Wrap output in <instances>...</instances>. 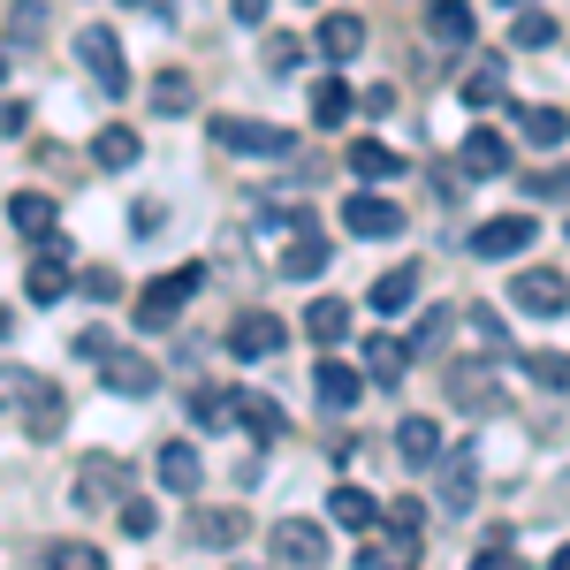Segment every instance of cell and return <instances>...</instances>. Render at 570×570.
<instances>
[{
    "label": "cell",
    "instance_id": "obj_6",
    "mask_svg": "<svg viewBox=\"0 0 570 570\" xmlns=\"http://www.w3.org/2000/svg\"><path fill=\"white\" fill-rule=\"evenodd\" d=\"M532 236H540V220H532V214H494V220L472 228V259H518Z\"/></svg>",
    "mask_w": 570,
    "mask_h": 570
},
{
    "label": "cell",
    "instance_id": "obj_52",
    "mask_svg": "<svg viewBox=\"0 0 570 570\" xmlns=\"http://www.w3.org/2000/svg\"><path fill=\"white\" fill-rule=\"evenodd\" d=\"M556 570H570V540H563V548H556Z\"/></svg>",
    "mask_w": 570,
    "mask_h": 570
},
{
    "label": "cell",
    "instance_id": "obj_54",
    "mask_svg": "<svg viewBox=\"0 0 570 570\" xmlns=\"http://www.w3.org/2000/svg\"><path fill=\"white\" fill-rule=\"evenodd\" d=\"M122 8H145V0H122Z\"/></svg>",
    "mask_w": 570,
    "mask_h": 570
},
{
    "label": "cell",
    "instance_id": "obj_47",
    "mask_svg": "<svg viewBox=\"0 0 570 570\" xmlns=\"http://www.w3.org/2000/svg\"><path fill=\"white\" fill-rule=\"evenodd\" d=\"M69 351L85 357V365H99V357L115 351V335H107V327H85V335H77V343H69Z\"/></svg>",
    "mask_w": 570,
    "mask_h": 570
},
{
    "label": "cell",
    "instance_id": "obj_18",
    "mask_svg": "<svg viewBox=\"0 0 570 570\" xmlns=\"http://www.w3.org/2000/svg\"><path fill=\"white\" fill-rule=\"evenodd\" d=\"M426 31H434V46L464 53V46H472V8H464V0H426Z\"/></svg>",
    "mask_w": 570,
    "mask_h": 570
},
{
    "label": "cell",
    "instance_id": "obj_2",
    "mask_svg": "<svg viewBox=\"0 0 570 570\" xmlns=\"http://www.w3.org/2000/svg\"><path fill=\"white\" fill-rule=\"evenodd\" d=\"M77 61H85V77L99 85V99H130V61H122V39L107 23H85L77 31Z\"/></svg>",
    "mask_w": 570,
    "mask_h": 570
},
{
    "label": "cell",
    "instance_id": "obj_15",
    "mask_svg": "<svg viewBox=\"0 0 570 570\" xmlns=\"http://www.w3.org/2000/svg\"><path fill=\"white\" fill-rule=\"evenodd\" d=\"M153 464H160V487H168V494H198V480H206V464H198L190 441H160Z\"/></svg>",
    "mask_w": 570,
    "mask_h": 570
},
{
    "label": "cell",
    "instance_id": "obj_16",
    "mask_svg": "<svg viewBox=\"0 0 570 570\" xmlns=\"http://www.w3.org/2000/svg\"><path fill=\"white\" fill-rule=\"evenodd\" d=\"M320 266H327V236H320V228H297V236H289V252L274 259V274H282V282H312Z\"/></svg>",
    "mask_w": 570,
    "mask_h": 570
},
{
    "label": "cell",
    "instance_id": "obj_26",
    "mask_svg": "<svg viewBox=\"0 0 570 570\" xmlns=\"http://www.w3.org/2000/svg\"><path fill=\"white\" fill-rule=\"evenodd\" d=\"M327 510H335V525H343V532H365V525H381V518H389L365 487H335V494H327Z\"/></svg>",
    "mask_w": 570,
    "mask_h": 570
},
{
    "label": "cell",
    "instance_id": "obj_35",
    "mask_svg": "<svg viewBox=\"0 0 570 570\" xmlns=\"http://www.w3.org/2000/svg\"><path fill=\"white\" fill-rule=\"evenodd\" d=\"M153 115H190V77L183 69H160L153 77Z\"/></svg>",
    "mask_w": 570,
    "mask_h": 570
},
{
    "label": "cell",
    "instance_id": "obj_13",
    "mask_svg": "<svg viewBox=\"0 0 570 570\" xmlns=\"http://www.w3.org/2000/svg\"><path fill=\"white\" fill-rule=\"evenodd\" d=\"M312 46H320V61H327V69H343V61H357V53H365V23L335 8V16H320V31H312Z\"/></svg>",
    "mask_w": 570,
    "mask_h": 570
},
{
    "label": "cell",
    "instance_id": "obj_3",
    "mask_svg": "<svg viewBox=\"0 0 570 570\" xmlns=\"http://www.w3.org/2000/svg\"><path fill=\"white\" fill-rule=\"evenodd\" d=\"M220 153H252V160H289L297 153V137L274 130V122H244V115H214V130H206Z\"/></svg>",
    "mask_w": 570,
    "mask_h": 570
},
{
    "label": "cell",
    "instance_id": "obj_44",
    "mask_svg": "<svg viewBox=\"0 0 570 570\" xmlns=\"http://www.w3.org/2000/svg\"><path fill=\"white\" fill-rule=\"evenodd\" d=\"M472 570H525V556H518L510 540H494V548H480V556H472Z\"/></svg>",
    "mask_w": 570,
    "mask_h": 570
},
{
    "label": "cell",
    "instance_id": "obj_14",
    "mask_svg": "<svg viewBox=\"0 0 570 570\" xmlns=\"http://www.w3.org/2000/svg\"><path fill=\"white\" fill-rule=\"evenodd\" d=\"M312 389H320V403H327V411H351L357 389H365V373H357V365H343V357L327 351L320 365H312Z\"/></svg>",
    "mask_w": 570,
    "mask_h": 570
},
{
    "label": "cell",
    "instance_id": "obj_38",
    "mask_svg": "<svg viewBox=\"0 0 570 570\" xmlns=\"http://www.w3.org/2000/svg\"><path fill=\"white\" fill-rule=\"evenodd\" d=\"M525 381H540V389H570V357L563 351H532L525 357Z\"/></svg>",
    "mask_w": 570,
    "mask_h": 570
},
{
    "label": "cell",
    "instance_id": "obj_46",
    "mask_svg": "<svg viewBox=\"0 0 570 570\" xmlns=\"http://www.w3.org/2000/svg\"><path fill=\"white\" fill-rule=\"evenodd\" d=\"M130 228H137V236H160V228H168V206H153V198H137V206H130Z\"/></svg>",
    "mask_w": 570,
    "mask_h": 570
},
{
    "label": "cell",
    "instance_id": "obj_27",
    "mask_svg": "<svg viewBox=\"0 0 570 570\" xmlns=\"http://www.w3.org/2000/svg\"><path fill=\"white\" fill-rule=\"evenodd\" d=\"M395 456L403 464H441V426L434 419H403L395 426Z\"/></svg>",
    "mask_w": 570,
    "mask_h": 570
},
{
    "label": "cell",
    "instance_id": "obj_50",
    "mask_svg": "<svg viewBox=\"0 0 570 570\" xmlns=\"http://www.w3.org/2000/svg\"><path fill=\"white\" fill-rule=\"evenodd\" d=\"M23 122H31V107H23V99H8V107H0V130L23 137Z\"/></svg>",
    "mask_w": 570,
    "mask_h": 570
},
{
    "label": "cell",
    "instance_id": "obj_51",
    "mask_svg": "<svg viewBox=\"0 0 570 570\" xmlns=\"http://www.w3.org/2000/svg\"><path fill=\"white\" fill-rule=\"evenodd\" d=\"M236 23H266V0H236Z\"/></svg>",
    "mask_w": 570,
    "mask_h": 570
},
{
    "label": "cell",
    "instance_id": "obj_8",
    "mask_svg": "<svg viewBox=\"0 0 570 570\" xmlns=\"http://www.w3.org/2000/svg\"><path fill=\"white\" fill-rule=\"evenodd\" d=\"M343 220H351V236H365V244H389V236H403V214H395V198H381L373 183H365L351 206H343Z\"/></svg>",
    "mask_w": 570,
    "mask_h": 570
},
{
    "label": "cell",
    "instance_id": "obj_22",
    "mask_svg": "<svg viewBox=\"0 0 570 570\" xmlns=\"http://www.w3.org/2000/svg\"><path fill=\"white\" fill-rule=\"evenodd\" d=\"M137 153H145V145H137V130H130V122H107V130L91 137V160H99L107 176H122V168H137Z\"/></svg>",
    "mask_w": 570,
    "mask_h": 570
},
{
    "label": "cell",
    "instance_id": "obj_1",
    "mask_svg": "<svg viewBox=\"0 0 570 570\" xmlns=\"http://www.w3.org/2000/svg\"><path fill=\"white\" fill-rule=\"evenodd\" d=\"M8 403H16V419H23V434H31V441H61V426H69V403H61L53 381L8 373Z\"/></svg>",
    "mask_w": 570,
    "mask_h": 570
},
{
    "label": "cell",
    "instance_id": "obj_23",
    "mask_svg": "<svg viewBox=\"0 0 570 570\" xmlns=\"http://www.w3.org/2000/svg\"><path fill=\"white\" fill-rule=\"evenodd\" d=\"M305 335H312V343H327V351L351 343V305H343V297H312V305H305Z\"/></svg>",
    "mask_w": 570,
    "mask_h": 570
},
{
    "label": "cell",
    "instance_id": "obj_42",
    "mask_svg": "<svg viewBox=\"0 0 570 570\" xmlns=\"http://www.w3.org/2000/svg\"><path fill=\"white\" fill-rule=\"evenodd\" d=\"M122 532H130V540H153V532H160V510H153V502H122Z\"/></svg>",
    "mask_w": 570,
    "mask_h": 570
},
{
    "label": "cell",
    "instance_id": "obj_21",
    "mask_svg": "<svg viewBox=\"0 0 570 570\" xmlns=\"http://www.w3.org/2000/svg\"><path fill=\"white\" fill-rule=\"evenodd\" d=\"M244 532H252L244 510H198V518H190V540H198V548H220V556H228Z\"/></svg>",
    "mask_w": 570,
    "mask_h": 570
},
{
    "label": "cell",
    "instance_id": "obj_32",
    "mask_svg": "<svg viewBox=\"0 0 570 570\" xmlns=\"http://www.w3.org/2000/svg\"><path fill=\"white\" fill-rule=\"evenodd\" d=\"M449 395H464L472 411H494V373L487 365H449Z\"/></svg>",
    "mask_w": 570,
    "mask_h": 570
},
{
    "label": "cell",
    "instance_id": "obj_29",
    "mask_svg": "<svg viewBox=\"0 0 570 570\" xmlns=\"http://www.w3.org/2000/svg\"><path fill=\"white\" fill-rule=\"evenodd\" d=\"M236 426H252V441H282V411H274V395L236 389Z\"/></svg>",
    "mask_w": 570,
    "mask_h": 570
},
{
    "label": "cell",
    "instance_id": "obj_12",
    "mask_svg": "<svg viewBox=\"0 0 570 570\" xmlns=\"http://www.w3.org/2000/svg\"><path fill=\"white\" fill-rule=\"evenodd\" d=\"M99 381H107V389H115V395H153V389H160V365L115 343V351L99 357Z\"/></svg>",
    "mask_w": 570,
    "mask_h": 570
},
{
    "label": "cell",
    "instance_id": "obj_43",
    "mask_svg": "<svg viewBox=\"0 0 570 570\" xmlns=\"http://www.w3.org/2000/svg\"><path fill=\"white\" fill-rule=\"evenodd\" d=\"M39 23H46V8H39V0H16V8H8V39H16V46L31 39Z\"/></svg>",
    "mask_w": 570,
    "mask_h": 570
},
{
    "label": "cell",
    "instance_id": "obj_28",
    "mask_svg": "<svg viewBox=\"0 0 570 570\" xmlns=\"http://www.w3.org/2000/svg\"><path fill=\"white\" fill-rule=\"evenodd\" d=\"M403 373H411V351H403L395 335H373V343H365V381H381V389H395Z\"/></svg>",
    "mask_w": 570,
    "mask_h": 570
},
{
    "label": "cell",
    "instance_id": "obj_45",
    "mask_svg": "<svg viewBox=\"0 0 570 570\" xmlns=\"http://www.w3.org/2000/svg\"><path fill=\"white\" fill-rule=\"evenodd\" d=\"M85 297H91V305H115V297H122V274L91 266V274H85Z\"/></svg>",
    "mask_w": 570,
    "mask_h": 570
},
{
    "label": "cell",
    "instance_id": "obj_39",
    "mask_svg": "<svg viewBox=\"0 0 570 570\" xmlns=\"http://www.w3.org/2000/svg\"><path fill=\"white\" fill-rule=\"evenodd\" d=\"M419 518H426V510H419V502H395L389 518H381V525L395 532V548H403V556H411V548H419Z\"/></svg>",
    "mask_w": 570,
    "mask_h": 570
},
{
    "label": "cell",
    "instance_id": "obj_37",
    "mask_svg": "<svg viewBox=\"0 0 570 570\" xmlns=\"http://www.w3.org/2000/svg\"><path fill=\"white\" fill-rule=\"evenodd\" d=\"M494 99H502V61H480L464 77V107H494Z\"/></svg>",
    "mask_w": 570,
    "mask_h": 570
},
{
    "label": "cell",
    "instance_id": "obj_48",
    "mask_svg": "<svg viewBox=\"0 0 570 570\" xmlns=\"http://www.w3.org/2000/svg\"><path fill=\"white\" fill-rule=\"evenodd\" d=\"M525 190H532V198H563V190H570V168H540V176H525Z\"/></svg>",
    "mask_w": 570,
    "mask_h": 570
},
{
    "label": "cell",
    "instance_id": "obj_24",
    "mask_svg": "<svg viewBox=\"0 0 570 570\" xmlns=\"http://www.w3.org/2000/svg\"><path fill=\"white\" fill-rule=\"evenodd\" d=\"M8 220H16V236L46 244V236H53V198H46V190H16V198H8Z\"/></svg>",
    "mask_w": 570,
    "mask_h": 570
},
{
    "label": "cell",
    "instance_id": "obj_40",
    "mask_svg": "<svg viewBox=\"0 0 570 570\" xmlns=\"http://www.w3.org/2000/svg\"><path fill=\"white\" fill-rule=\"evenodd\" d=\"M297 61H305V46L289 39V31H274V39H266V69H274V77H289Z\"/></svg>",
    "mask_w": 570,
    "mask_h": 570
},
{
    "label": "cell",
    "instance_id": "obj_19",
    "mask_svg": "<svg viewBox=\"0 0 570 570\" xmlns=\"http://www.w3.org/2000/svg\"><path fill=\"white\" fill-rule=\"evenodd\" d=\"M411 297H419V266H389V274H373V289H365V305L373 312H411Z\"/></svg>",
    "mask_w": 570,
    "mask_h": 570
},
{
    "label": "cell",
    "instance_id": "obj_31",
    "mask_svg": "<svg viewBox=\"0 0 570 570\" xmlns=\"http://www.w3.org/2000/svg\"><path fill=\"white\" fill-rule=\"evenodd\" d=\"M190 426H206V434L236 426V389H198L190 395Z\"/></svg>",
    "mask_w": 570,
    "mask_h": 570
},
{
    "label": "cell",
    "instance_id": "obj_49",
    "mask_svg": "<svg viewBox=\"0 0 570 570\" xmlns=\"http://www.w3.org/2000/svg\"><path fill=\"white\" fill-rule=\"evenodd\" d=\"M357 107H365V115H395V85H373Z\"/></svg>",
    "mask_w": 570,
    "mask_h": 570
},
{
    "label": "cell",
    "instance_id": "obj_4",
    "mask_svg": "<svg viewBox=\"0 0 570 570\" xmlns=\"http://www.w3.org/2000/svg\"><path fill=\"white\" fill-rule=\"evenodd\" d=\"M198 282H206V266H198V259L176 266V274H160V282L137 297V327H145V335H153V327H168V320H176V312L198 297Z\"/></svg>",
    "mask_w": 570,
    "mask_h": 570
},
{
    "label": "cell",
    "instance_id": "obj_20",
    "mask_svg": "<svg viewBox=\"0 0 570 570\" xmlns=\"http://www.w3.org/2000/svg\"><path fill=\"white\" fill-rule=\"evenodd\" d=\"M343 168H351L357 183H395V176H403V160H395L381 137H357L351 153H343Z\"/></svg>",
    "mask_w": 570,
    "mask_h": 570
},
{
    "label": "cell",
    "instance_id": "obj_34",
    "mask_svg": "<svg viewBox=\"0 0 570 570\" xmlns=\"http://www.w3.org/2000/svg\"><path fill=\"white\" fill-rule=\"evenodd\" d=\"M570 137V115L563 107H525V145H540V153H548V145H563Z\"/></svg>",
    "mask_w": 570,
    "mask_h": 570
},
{
    "label": "cell",
    "instance_id": "obj_30",
    "mask_svg": "<svg viewBox=\"0 0 570 570\" xmlns=\"http://www.w3.org/2000/svg\"><path fill=\"white\" fill-rule=\"evenodd\" d=\"M472 494H480L472 456H441V510H472Z\"/></svg>",
    "mask_w": 570,
    "mask_h": 570
},
{
    "label": "cell",
    "instance_id": "obj_17",
    "mask_svg": "<svg viewBox=\"0 0 570 570\" xmlns=\"http://www.w3.org/2000/svg\"><path fill=\"white\" fill-rule=\"evenodd\" d=\"M456 160H464V176H502L510 168V137L502 130H472L456 145Z\"/></svg>",
    "mask_w": 570,
    "mask_h": 570
},
{
    "label": "cell",
    "instance_id": "obj_10",
    "mask_svg": "<svg viewBox=\"0 0 570 570\" xmlns=\"http://www.w3.org/2000/svg\"><path fill=\"white\" fill-rule=\"evenodd\" d=\"M23 289H31V305H61L69 297V244L61 236H46L39 259H31V274H23Z\"/></svg>",
    "mask_w": 570,
    "mask_h": 570
},
{
    "label": "cell",
    "instance_id": "obj_36",
    "mask_svg": "<svg viewBox=\"0 0 570 570\" xmlns=\"http://www.w3.org/2000/svg\"><path fill=\"white\" fill-rule=\"evenodd\" d=\"M46 570H107V556L91 540H61V548H46Z\"/></svg>",
    "mask_w": 570,
    "mask_h": 570
},
{
    "label": "cell",
    "instance_id": "obj_11",
    "mask_svg": "<svg viewBox=\"0 0 570 570\" xmlns=\"http://www.w3.org/2000/svg\"><path fill=\"white\" fill-rule=\"evenodd\" d=\"M77 502H130V464L122 456H85V472H77Z\"/></svg>",
    "mask_w": 570,
    "mask_h": 570
},
{
    "label": "cell",
    "instance_id": "obj_53",
    "mask_svg": "<svg viewBox=\"0 0 570 570\" xmlns=\"http://www.w3.org/2000/svg\"><path fill=\"white\" fill-rule=\"evenodd\" d=\"M502 8H510V16H518V8H525V0H502Z\"/></svg>",
    "mask_w": 570,
    "mask_h": 570
},
{
    "label": "cell",
    "instance_id": "obj_33",
    "mask_svg": "<svg viewBox=\"0 0 570 570\" xmlns=\"http://www.w3.org/2000/svg\"><path fill=\"white\" fill-rule=\"evenodd\" d=\"M510 39H518V53H540V46H556L563 31H556V16H540V8H518V23H510Z\"/></svg>",
    "mask_w": 570,
    "mask_h": 570
},
{
    "label": "cell",
    "instance_id": "obj_5",
    "mask_svg": "<svg viewBox=\"0 0 570 570\" xmlns=\"http://www.w3.org/2000/svg\"><path fill=\"white\" fill-rule=\"evenodd\" d=\"M266 556L282 570H320L327 563V525H312V518H282V525L266 532Z\"/></svg>",
    "mask_w": 570,
    "mask_h": 570
},
{
    "label": "cell",
    "instance_id": "obj_9",
    "mask_svg": "<svg viewBox=\"0 0 570 570\" xmlns=\"http://www.w3.org/2000/svg\"><path fill=\"white\" fill-rule=\"evenodd\" d=\"M289 343V327L274 320V312H244L236 327H228V357H244V365H259V357H274Z\"/></svg>",
    "mask_w": 570,
    "mask_h": 570
},
{
    "label": "cell",
    "instance_id": "obj_25",
    "mask_svg": "<svg viewBox=\"0 0 570 570\" xmlns=\"http://www.w3.org/2000/svg\"><path fill=\"white\" fill-rule=\"evenodd\" d=\"M357 99H365V91H351L343 77H327V85H312V122H320V130H343V122H351V107H357Z\"/></svg>",
    "mask_w": 570,
    "mask_h": 570
},
{
    "label": "cell",
    "instance_id": "obj_41",
    "mask_svg": "<svg viewBox=\"0 0 570 570\" xmlns=\"http://www.w3.org/2000/svg\"><path fill=\"white\" fill-rule=\"evenodd\" d=\"M464 320H472V335H480V351H487V357L510 351V335H502V320H494V312H464Z\"/></svg>",
    "mask_w": 570,
    "mask_h": 570
},
{
    "label": "cell",
    "instance_id": "obj_7",
    "mask_svg": "<svg viewBox=\"0 0 570 570\" xmlns=\"http://www.w3.org/2000/svg\"><path fill=\"white\" fill-rule=\"evenodd\" d=\"M510 297H518V312H532V320H556V312L570 305V282L556 266H525V274L510 282Z\"/></svg>",
    "mask_w": 570,
    "mask_h": 570
}]
</instances>
